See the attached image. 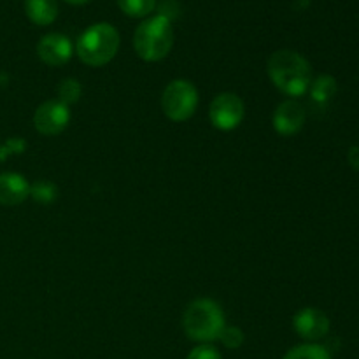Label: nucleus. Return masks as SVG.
Listing matches in <instances>:
<instances>
[{"label":"nucleus","instance_id":"nucleus-1","mask_svg":"<svg viewBox=\"0 0 359 359\" xmlns=\"http://www.w3.org/2000/svg\"><path fill=\"white\" fill-rule=\"evenodd\" d=\"M266 72L273 86L286 97L294 98L305 95L312 83V67L305 56L293 49H279L272 53L266 62Z\"/></svg>","mask_w":359,"mask_h":359},{"label":"nucleus","instance_id":"nucleus-2","mask_svg":"<svg viewBox=\"0 0 359 359\" xmlns=\"http://www.w3.org/2000/svg\"><path fill=\"white\" fill-rule=\"evenodd\" d=\"M226 326L221 305L212 298H196L189 302L182 314V330L193 342L212 344L219 340Z\"/></svg>","mask_w":359,"mask_h":359},{"label":"nucleus","instance_id":"nucleus-3","mask_svg":"<svg viewBox=\"0 0 359 359\" xmlns=\"http://www.w3.org/2000/svg\"><path fill=\"white\" fill-rule=\"evenodd\" d=\"M174 46V27L170 18L156 14L144 20L133 34V49L144 62H161Z\"/></svg>","mask_w":359,"mask_h":359},{"label":"nucleus","instance_id":"nucleus-4","mask_svg":"<svg viewBox=\"0 0 359 359\" xmlns=\"http://www.w3.org/2000/svg\"><path fill=\"white\" fill-rule=\"evenodd\" d=\"M119 34L112 25L95 23L81 34L76 44V55L88 67H104L116 58L119 51Z\"/></svg>","mask_w":359,"mask_h":359},{"label":"nucleus","instance_id":"nucleus-5","mask_svg":"<svg viewBox=\"0 0 359 359\" xmlns=\"http://www.w3.org/2000/svg\"><path fill=\"white\" fill-rule=\"evenodd\" d=\"M198 100V90L191 81L174 79L161 93V111L174 123L188 121L195 116Z\"/></svg>","mask_w":359,"mask_h":359},{"label":"nucleus","instance_id":"nucleus-6","mask_svg":"<svg viewBox=\"0 0 359 359\" xmlns=\"http://www.w3.org/2000/svg\"><path fill=\"white\" fill-rule=\"evenodd\" d=\"M245 118V105L237 93L224 91L216 95L209 105L210 125L221 132L238 128Z\"/></svg>","mask_w":359,"mask_h":359},{"label":"nucleus","instance_id":"nucleus-7","mask_svg":"<svg viewBox=\"0 0 359 359\" xmlns=\"http://www.w3.org/2000/svg\"><path fill=\"white\" fill-rule=\"evenodd\" d=\"M70 123V109L60 100H46L35 109L34 128L44 137H55L65 132Z\"/></svg>","mask_w":359,"mask_h":359},{"label":"nucleus","instance_id":"nucleus-8","mask_svg":"<svg viewBox=\"0 0 359 359\" xmlns=\"http://www.w3.org/2000/svg\"><path fill=\"white\" fill-rule=\"evenodd\" d=\"M330 318L316 307H304L293 316V330L305 342L316 344L330 333Z\"/></svg>","mask_w":359,"mask_h":359},{"label":"nucleus","instance_id":"nucleus-9","mask_svg":"<svg viewBox=\"0 0 359 359\" xmlns=\"http://www.w3.org/2000/svg\"><path fill=\"white\" fill-rule=\"evenodd\" d=\"M305 119H307V114H305L304 105L294 98H287L280 102L273 111L272 126L279 135L291 137L297 135L304 128Z\"/></svg>","mask_w":359,"mask_h":359},{"label":"nucleus","instance_id":"nucleus-10","mask_svg":"<svg viewBox=\"0 0 359 359\" xmlns=\"http://www.w3.org/2000/svg\"><path fill=\"white\" fill-rule=\"evenodd\" d=\"M74 55V46L67 35L53 32L44 35L37 44V56L48 67H63L70 62Z\"/></svg>","mask_w":359,"mask_h":359},{"label":"nucleus","instance_id":"nucleus-11","mask_svg":"<svg viewBox=\"0 0 359 359\" xmlns=\"http://www.w3.org/2000/svg\"><path fill=\"white\" fill-rule=\"evenodd\" d=\"M30 198V182L18 172L0 174V205L16 207Z\"/></svg>","mask_w":359,"mask_h":359},{"label":"nucleus","instance_id":"nucleus-12","mask_svg":"<svg viewBox=\"0 0 359 359\" xmlns=\"http://www.w3.org/2000/svg\"><path fill=\"white\" fill-rule=\"evenodd\" d=\"M25 13L37 27H48L58 16L56 0H25Z\"/></svg>","mask_w":359,"mask_h":359},{"label":"nucleus","instance_id":"nucleus-13","mask_svg":"<svg viewBox=\"0 0 359 359\" xmlns=\"http://www.w3.org/2000/svg\"><path fill=\"white\" fill-rule=\"evenodd\" d=\"M337 90H339V84H337V79L330 74H321L316 79H312L311 88V98L312 102L319 105H326L333 97H335Z\"/></svg>","mask_w":359,"mask_h":359},{"label":"nucleus","instance_id":"nucleus-14","mask_svg":"<svg viewBox=\"0 0 359 359\" xmlns=\"http://www.w3.org/2000/svg\"><path fill=\"white\" fill-rule=\"evenodd\" d=\"M283 359H332V354L319 344H302L287 351Z\"/></svg>","mask_w":359,"mask_h":359},{"label":"nucleus","instance_id":"nucleus-15","mask_svg":"<svg viewBox=\"0 0 359 359\" xmlns=\"http://www.w3.org/2000/svg\"><path fill=\"white\" fill-rule=\"evenodd\" d=\"M81 93H83V86H81V83L76 77H65V79L60 81L58 88H56L58 100L62 104H65L67 107L72 104H77V100L81 98Z\"/></svg>","mask_w":359,"mask_h":359},{"label":"nucleus","instance_id":"nucleus-16","mask_svg":"<svg viewBox=\"0 0 359 359\" xmlns=\"http://www.w3.org/2000/svg\"><path fill=\"white\" fill-rule=\"evenodd\" d=\"M119 9L132 18H146L156 7V0H118Z\"/></svg>","mask_w":359,"mask_h":359},{"label":"nucleus","instance_id":"nucleus-17","mask_svg":"<svg viewBox=\"0 0 359 359\" xmlns=\"http://www.w3.org/2000/svg\"><path fill=\"white\" fill-rule=\"evenodd\" d=\"M30 198L42 205H48L58 198V188L51 181H37L35 184H30Z\"/></svg>","mask_w":359,"mask_h":359},{"label":"nucleus","instance_id":"nucleus-18","mask_svg":"<svg viewBox=\"0 0 359 359\" xmlns=\"http://www.w3.org/2000/svg\"><path fill=\"white\" fill-rule=\"evenodd\" d=\"M219 340L226 349H238V347H242V344H244L245 335L241 328H237V326H224V330L221 332Z\"/></svg>","mask_w":359,"mask_h":359},{"label":"nucleus","instance_id":"nucleus-19","mask_svg":"<svg viewBox=\"0 0 359 359\" xmlns=\"http://www.w3.org/2000/svg\"><path fill=\"white\" fill-rule=\"evenodd\" d=\"M186 359H223L221 353L212 346V344H200L195 349L189 351Z\"/></svg>","mask_w":359,"mask_h":359},{"label":"nucleus","instance_id":"nucleus-20","mask_svg":"<svg viewBox=\"0 0 359 359\" xmlns=\"http://www.w3.org/2000/svg\"><path fill=\"white\" fill-rule=\"evenodd\" d=\"M347 161L353 167V170H359V146L349 147V153H347Z\"/></svg>","mask_w":359,"mask_h":359},{"label":"nucleus","instance_id":"nucleus-21","mask_svg":"<svg viewBox=\"0 0 359 359\" xmlns=\"http://www.w3.org/2000/svg\"><path fill=\"white\" fill-rule=\"evenodd\" d=\"M65 2L72 4V6H83V4L90 2V0H65Z\"/></svg>","mask_w":359,"mask_h":359}]
</instances>
